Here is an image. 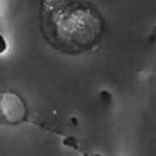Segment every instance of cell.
Here are the masks:
<instances>
[{"instance_id": "cell-2", "label": "cell", "mask_w": 156, "mask_h": 156, "mask_svg": "<svg viewBox=\"0 0 156 156\" xmlns=\"http://www.w3.org/2000/svg\"><path fill=\"white\" fill-rule=\"evenodd\" d=\"M27 118V103L17 91H0V121L17 125Z\"/></svg>"}, {"instance_id": "cell-3", "label": "cell", "mask_w": 156, "mask_h": 156, "mask_svg": "<svg viewBox=\"0 0 156 156\" xmlns=\"http://www.w3.org/2000/svg\"><path fill=\"white\" fill-rule=\"evenodd\" d=\"M5 50H7V42H5V38L0 35V53H3Z\"/></svg>"}, {"instance_id": "cell-1", "label": "cell", "mask_w": 156, "mask_h": 156, "mask_svg": "<svg viewBox=\"0 0 156 156\" xmlns=\"http://www.w3.org/2000/svg\"><path fill=\"white\" fill-rule=\"evenodd\" d=\"M40 33L65 55L91 53L100 47L106 20L91 0H42Z\"/></svg>"}]
</instances>
